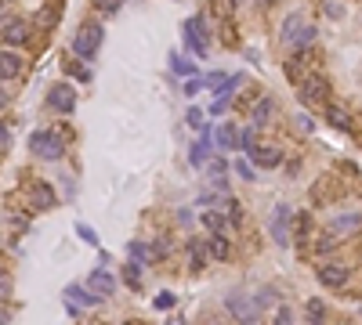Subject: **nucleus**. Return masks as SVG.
<instances>
[{
	"label": "nucleus",
	"instance_id": "a878e982",
	"mask_svg": "<svg viewBox=\"0 0 362 325\" xmlns=\"http://www.w3.org/2000/svg\"><path fill=\"white\" fill-rule=\"evenodd\" d=\"M170 69L181 73V76H196V65H193V62H185L181 55H170Z\"/></svg>",
	"mask_w": 362,
	"mask_h": 325
},
{
	"label": "nucleus",
	"instance_id": "ddd939ff",
	"mask_svg": "<svg viewBox=\"0 0 362 325\" xmlns=\"http://www.w3.org/2000/svg\"><path fill=\"white\" fill-rule=\"evenodd\" d=\"M250 159L258 163V166H268V170H275V166L283 163V152L275 148V145H258V148L250 152Z\"/></svg>",
	"mask_w": 362,
	"mask_h": 325
},
{
	"label": "nucleus",
	"instance_id": "c756f323",
	"mask_svg": "<svg viewBox=\"0 0 362 325\" xmlns=\"http://www.w3.org/2000/svg\"><path fill=\"white\" fill-rule=\"evenodd\" d=\"M174 303H178V300H174V293H160V296L153 300V308H156V311H170Z\"/></svg>",
	"mask_w": 362,
	"mask_h": 325
},
{
	"label": "nucleus",
	"instance_id": "4468645a",
	"mask_svg": "<svg viewBox=\"0 0 362 325\" xmlns=\"http://www.w3.org/2000/svg\"><path fill=\"white\" fill-rule=\"evenodd\" d=\"M272 116H275V98H272V94H265V98H258V101H253V108H250V120L258 123V127H268V123H272Z\"/></svg>",
	"mask_w": 362,
	"mask_h": 325
},
{
	"label": "nucleus",
	"instance_id": "c9c22d12",
	"mask_svg": "<svg viewBox=\"0 0 362 325\" xmlns=\"http://www.w3.org/2000/svg\"><path fill=\"white\" fill-rule=\"evenodd\" d=\"M188 127H196V130H203V113H200V108H188Z\"/></svg>",
	"mask_w": 362,
	"mask_h": 325
},
{
	"label": "nucleus",
	"instance_id": "6e6552de",
	"mask_svg": "<svg viewBox=\"0 0 362 325\" xmlns=\"http://www.w3.org/2000/svg\"><path fill=\"white\" fill-rule=\"evenodd\" d=\"M326 91H330V83H326V76H305L301 80V91H297V94H301V101L305 105H312V101H323L326 98Z\"/></svg>",
	"mask_w": 362,
	"mask_h": 325
},
{
	"label": "nucleus",
	"instance_id": "4be33fe9",
	"mask_svg": "<svg viewBox=\"0 0 362 325\" xmlns=\"http://www.w3.org/2000/svg\"><path fill=\"white\" fill-rule=\"evenodd\" d=\"M258 130H261L258 123H250V127L243 130V134H239V148L246 152V156H250V152H253V148H258Z\"/></svg>",
	"mask_w": 362,
	"mask_h": 325
},
{
	"label": "nucleus",
	"instance_id": "f8f14e48",
	"mask_svg": "<svg viewBox=\"0 0 362 325\" xmlns=\"http://www.w3.org/2000/svg\"><path fill=\"white\" fill-rule=\"evenodd\" d=\"M29 206H33V210H55V188L44 185V181L33 185V188H29Z\"/></svg>",
	"mask_w": 362,
	"mask_h": 325
},
{
	"label": "nucleus",
	"instance_id": "4c0bfd02",
	"mask_svg": "<svg viewBox=\"0 0 362 325\" xmlns=\"http://www.w3.org/2000/svg\"><path fill=\"white\" fill-rule=\"evenodd\" d=\"M225 170H228L225 159H210V178H218V173H225Z\"/></svg>",
	"mask_w": 362,
	"mask_h": 325
},
{
	"label": "nucleus",
	"instance_id": "f3484780",
	"mask_svg": "<svg viewBox=\"0 0 362 325\" xmlns=\"http://www.w3.org/2000/svg\"><path fill=\"white\" fill-rule=\"evenodd\" d=\"M210 152H214V148H210V134H203V138L193 145V152H188V163H193V166H203V163L210 159Z\"/></svg>",
	"mask_w": 362,
	"mask_h": 325
},
{
	"label": "nucleus",
	"instance_id": "6ab92c4d",
	"mask_svg": "<svg viewBox=\"0 0 362 325\" xmlns=\"http://www.w3.org/2000/svg\"><path fill=\"white\" fill-rule=\"evenodd\" d=\"M66 296H69V300H76V303H83V308H98V300H102L98 293H88L83 286H69V289H66Z\"/></svg>",
	"mask_w": 362,
	"mask_h": 325
},
{
	"label": "nucleus",
	"instance_id": "c85d7f7f",
	"mask_svg": "<svg viewBox=\"0 0 362 325\" xmlns=\"http://www.w3.org/2000/svg\"><path fill=\"white\" fill-rule=\"evenodd\" d=\"M232 170H236L243 181H253V163H246V159H236V163H232Z\"/></svg>",
	"mask_w": 362,
	"mask_h": 325
},
{
	"label": "nucleus",
	"instance_id": "0eeeda50",
	"mask_svg": "<svg viewBox=\"0 0 362 325\" xmlns=\"http://www.w3.org/2000/svg\"><path fill=\"white\" fill-rule=\"evenodd\" d=\"M225 308L236 315L239 322H258V318H261L258 300H250V296H243V293H228V296H225Z\"/></svg>",
	"mask_w": 362,
	"mask_h": 325
},
{
	"label": "nucleus",
	"instance_id": "f257e3e1",
	"mask_svg": "<svg viewBox=\"0 0 362 325\" xmlns=\"http://www.w3.org/2000/svg\"><path fill=\"white\" fill-rule=\"evenodd\" d=\"M102 26L98 22H83V26L73 33V55L76 58H83V62H91L95 55H98V48H102Z\"/></svg>",
	"mask_w": 362,
	"mask_h": 325
},
{
	"label": "nucleus",
	"instance_id": "f03ea898",
	"mask_svg": "<svg viewBox=\"0 0 362 325\" xmlns=\"http://www.w3.org/2000/svg\"><path fill=\"white\" fill-rule=\"evenodd\" d=\"M283 43H290V48H308V43L315 40V26H308L305 15H286L283 18V33H279Z\"/></svg>",
	"mask_w": 362,
	"mask_h": 325
},
{
	"label": "nucleus",
	"instance_id": "473e14b6",
	"mask_svg": "<svg viewBox=\"0 0 362 325\" xmlns=\"http://www.w3.org/2000/svg\"><path fill=\"white\" fill-rule=\"evenodd\" d=\"M253 300H258V308L265 311V308H272V303H275V289H261V293L253 296Z\"/></svg>",
	"mask_w": 362,
	"mask_h": 325
},
{
	"label": "nucleus",
	"instance_id": "7ed1b4c3",
	"mask_svg": "<svg viewBox=\"0 0 362 325\" xmlns=\"http://www.w3.org/2000/svg\"><path fill=\"white\" fill-rule=\"evenodd\" d=\"M29 152L40 159H62L66 156V141H62L55 130H36V134L29 138Z\"/></svg>",
	"mask_w": 362,
	"mask_h": 325
},
{
	"label": "nucleus",
	"instance_id": "dca6fc26",
	"mask_svg": "<svg viewBox=\"0 0 362 325\" xmlns=\"http://www.w3.org/2000/svg\"><path fill=\"white\" fill-rule=\"evenodd\" d=\"M0 73H4V83H11V76L22 73V58H18L11 48H8L4 55H0Z\"/></svg>",
	"mask_w": 362,
	"mask_h": 325
},
{
	"label": "nucleus",
	"instance_id": "f704fd0d",
	"mask_svg": "<svg viewBox=\"0 0 362 325\" xmlns=\"http://www.w3.org/2000/svg\"><path fill=\"white\" fill-rule=\"evenodd\" d=\"M120 4H123V0H95V8H98V11H105V15H113Z\"/></svg>",
	"mask_w": 362,
	"mask_h": 325
},
{
	"label": "nucleus",
	"instance_id": "a211bd4d",
	"mask_svg": "<svg viewBox=\"0 0 362 325\" xmlns=\"http://www.w3.org/2000/svg\"><path fill=\"white\" fill-rule=\"evenodd\" d=\"M214 141H218V148H239V134H236V127H218L214 130Z\"/></svg>",
	"mask_w": 362,
	"mask_h": 325
},
{
	"label": "nucleus",
	"instance_id": "1a4fd4ad",
	"mask_svg": "<svg viewBox=\"0 0 362 325\" xmlns=\"http://www.w3.org/2000/svg\"><path fill=\"white\" fill-rule=\"evenodd\" d=\"M48 105L55 108V113H73L76 108V94H73V87H66V83H58V87H51V94H48Z\"/></svg>",
	"mask_w": 362,
	"mask_h": 325
},
{
	"label": "nucleus",
	"instance_id": "9b49d317",
	"mask_svg": "<svg viewBox=\"0 0 362 325\" xmlns=\"http://www.w3.org/2000/svg\"><path fill=\"white\" fill-rule=\"evenodd\" d=\"M29 40V26L22 18H4V43L15 48V43H26Z\"/></svg>",
	"mask_w": 362,
	"mask_h": 325
},
{
	"label": "nucleus",
	"instance_id": "b1692460",
	"mask_svg": "<svg viewBox=\"0 0 362 325\" xmlns=\"http://www.w3.org/2000/svg\"><path fill=\"white\" fill-rule=\"evenodd\" d=\"M141 268H145V264H138L134 257L123 264V282H127V286H138V282H141Z\"/></svg>",
	"mask_w": 362,
	"mask_h": 325
},
{
	"label": "nucleus",
	"instance_id": "37998d69",
	"mask_svg": "<svg viewBox=\"0 0 362 325\" xmlns=\"http://www.w3.org/2000/svg\"><path fill=\"white\" fill-rule=\"evenodd\" d=\"M4 4H11V0H4Z\"/></svg>",
	"mask_w": 362,
	"mask_h": 325
},
{
	"label": "nucleus",
	"instance_id": "cd10ccee",
	"mask_svg": "<svg viewBox=\"0 0 362 325\" xmlns=\"http://www.w3.org/2000/svg\"><path fill=\"white\" fill-rule=\"evenodd\" d=\"M293 127L301 130V134H312V130H315V120H312L308 113H297V116H293Z\"/></svg>",
	"mask_w": 362,
	"mask_h": 325
},
{
	"label": "nucleus",
	"instance_id": "2eb2a0df",
	"mask_svg": "<svg viewBox=\"0 0 362 325\" xmlns=\"http://www.w3.org/2000/svg\"><path fill=\"white\" fill-rule=\"evenodd\" d=\"M88 286H91L95 293H102V296H109V293H116V278H113L109 271H105V268H98V271H91Z\"/></svg>",
	"mask_w": 362,
	"mask_h": 325
},
{
	"label": "nucleus",
	"instance_id": "e433bc0d",
	"mask_svg": "<svg viewBox=\"0 0 362 325\" xmlns=\"http://www.w3.org/2000/svg\"><path fill=\"white\" fill-rule=\"evenodd\" d=\"M203 83H207V80H196V76H193V80L185 83V94H188V98H193V94H200V91H203Z\"/></svg>",
	"mask_w": 362,
	"mask_h": 325
},
{
	"label": "nucleus",
	"instance_id": "79ce46f5",
	"mask_svg": "<svg viewBox=\"0 0 362 325\" xmlns=\"http://www.w3.org/2000/svg\"><path fill=\"white\" fill-rule=\"evenodd\" d=\"M258 4H261V8H268V4H272V0H258Z\"/></svg>",
	"mask_w": 362,
	"mask_h": 325
},
{
	"label": "nucleus",
	"instance_id": "c03bdc74",
	"mask_svg": "<svg viewBox=\"0 0 362 325\" xmlns=\"http://www.w3.org/2000/svg\"><path fill=\"white\" fill-rule=\"evenodd\" d=\"M123 4H127V0H123Z\"/></svg>",
	"mask_w": 362,
	"mask_h": 325
},
{
	"label": "nucleus",
	"instance_id": "bb28decb",
	"mask_svg": "<svg viewBox=\"0 0 362 325\" xmlns=\"http://www.w3.org/2000/svg\"><path fill=\"white\" fill-rule=\"evenodd\" d=\"M337 243H340V235L326 228V235H323V238H319V243H315V250H319V253H330V250H333Z\"/></svg>",
	"mask_w": 362,
	"mask_h": 325
},
{
	"label": "nucleus",
	"instance_id": "aec40b11",
	"mask_svg": "<svg viewBox=\"0 0 362 325\" xmlns=\"http://www.w3.org/2000/svg\"><path fill=\"white\" fill-rule=\"evenodd\" d=\"M326 123H330V127H337V130H351V116L344 113V108H337V105H330V108H326Z\"/></svg>",
	"mask_w": 362,
	"mask_h": 325
},
{
	"label": "nucleus",
	"instance_id": "a19ab883",
	"mask_svg": "<svg viewBox=\"0 0 362 325\" xmlns=\"http://www.w3.org/2000/svg\"><path fill=\"white\" fill-rule=\"evenodd\" d=\"M0 145H4V152L11 148V130H8V127H4V130H0Z\"/></svg>",
	"mask_w": 362,
	"mask_h": 325
},
{
	"label": "nucleus",
	"instance_id": "5701e85b",
	"mask_svg": "<svg viewBox=\"0 0 362 325\" xmlns=\"http://www.w3.org/2000/svg\"><path fill=\"white\" fill-rule=\"evenodd\" d=\"M153 253L156 250H148L145 243H131V246H127V257H134L138 264H153Z\"/></svg>",
	"mask_w": 362,
	"mask_h": 325
},
{
	"label": "nucleus",
	"instance_id": "393cba45",
	"mask_svg": "<svg viewBox=\"0 0 362 325\" xmlns=\"http://www.w3.org/2000/svg\"><path fill=\"white\" fill-rule=\"evenodd\" d=\"M203 224H207V231H225V228H228V221H225L218 210H207V213H203Z\"/></svg>",
	"mask_w": 362,
	"mask_h": 325
},
{
	"label": "nucleus",
	"instance_id": "9d476101",
	"mask_svg": "<svg viewBox=\"0 0 362 325\" xmlns=\"http://www.w3.org/2000/svg\"><path fill=\"white\" fill-rule=\"evenodd\" d=\"M358 228H362V213L358 210H348V213H340V217H333V221H330V231H337L340 238L355 235Z\"/></svg>",
	"mask_w": 362,
	"mask_h": 325
},
{
	"label": "nucleus",
	"instance_id": "39448f33",
	"mask_svg": "<svg viewBox=\"0 0 362 325\" xmlns=\"http://www.w3.org/2000/svg\"><path fill=\"white\" fill-rule=\"evenodd\" d=\"M290 206L286 203H275L272 217H268V235L275 238V246H290Z\"/></svg>",
	"mask_w": 362,
	"mask_h": 325
},
{
	"label": "nucleus",
	"instance_id": "7c9ffc66",
	"mask_svg": "<svg viewBox=\"0 0 362 325\" xmlns=\"http://www.w3.org/2000/svg\"><path fill=\"white\" fill-rule=\"evenodd\" d=\"M308 318H312V322H323V318H326L323 300H308Z\"/></svg>",
	"mask_w": 362,
	"mask_h": 325
},
{
	"label": "nucleus",
	"instance_id": "20e7f679",
	"mask_svg": "<svg viewBox=\"0 0 362 325\" xmlns=\"http://www.w3.org/2000/svg\"><path fill=\"white\" fill-rule=\"evenodd\" d=\"M181 36H185V48L193 51L196 58H207V40H210V33H207V22H203L200 15L185 22V33H181Z\"/></svg>",
	"mask_w": 362,
	"mask_h": 325
},
{
	"label": "nucleus",
	"instance_id": "ea45409f",
	"mask_svg": "<svg viewBox=\"0 0 362 325\" xmlns=\"http://www.w3.org/2000/svg\"><path fill=\"white\" fill-rule=\"evenodd\" d=\"M326 15H330V18H340V15H344V8H340V4H333V0H330V4H326Z\"/></svg>",
	"mask_w": 362,
	"mask_h": 325
},
{
	"label": "nucleus",
	"instance_id": "423d86ee",
	"mask_svg": "<svg viewBox=\"0 0 362 325\" xmlns=\"http://www.w3.org/2000/svg\"><path fill=\"white\" fill-rule=\"evenodd\" d=\"M315 278L323 282L326 289H340L348 282V264H344V260H326V264L315 268Z\"/></svg>",
	"mask_w": 362,
	"mask_h": 325
},
{
	"label": "nucleus",
	"instance_id": "2f4dec72",
	"mask_svg": "<svg viewBox=\"0 0 362 325\" xmlns=\"http://www.w3.org/2000/svg\"><path fill=\"white\" fill-rule=\"evenodd\" d=\"M188 250H193V264L203 268V264H207V250H203L200 243H188Z\"/></svg>",
	"mask_w": 362,
	"mask_h": 325
},
{
	"label": "nucleus",
	"instance_id": "72a5a7b5",
	"mask_svg": "<svg viewBox=\"0 0 362 325\" xmlns=\"http://www.w3.org/2000/svg\"><path fill=\"white\" fill-rule=\"evenodd\" d=\"M76 235L83 238V243H88V246H98V235L88 228V224H76Z\"/></svg>",
	"mask_w": 362,
	"mask_h": 325
},
{
	"label": "nucleus",
	"instance_id": "412c9836",
	"mask_svg": "<svg viewBox=\"0 0 362 325\" xmlns=\"http://www.w3.org/2000/svg\"><path fill=\"white\" fill-rule=\"evenodd\" d=\"M210 257H218V260H228L232 257V246H228V238L221 231L210 235Z\"/></svg>",
	"mask_w": 362,
	"mask_h": 325
},
{
	"label": "nucleus",
	"instance_id": "58836bf2",
	"mask_svg": "<svg viewBox=\"0 0 362 325\" xmlns=\"http://www.w3.org/2000/svg\"><path fill=\"white\" fill-rule=\"evenodd\" d=\"M66 73H73L76 80H91V73H88V69H76V65H73V62L66 65Z\"/></svg>",
	"mask_w": 362,
	"mask_h": 325
}]
</instances>
